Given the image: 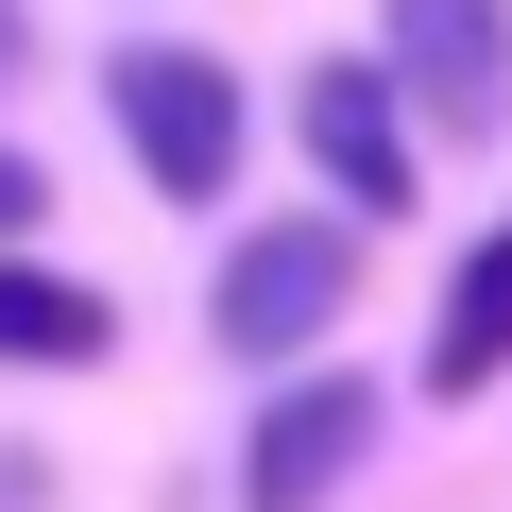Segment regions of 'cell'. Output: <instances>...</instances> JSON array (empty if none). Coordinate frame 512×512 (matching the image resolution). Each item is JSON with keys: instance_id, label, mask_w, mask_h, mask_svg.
Here are the masks:
<instances>
[{"instance_id": "1", "label": "cell", "mask_w": 512, "mask_h": 512, "mask_svg": "<svg viewBox=\"0 0 512 512\" xmlns=\"http://www.w3.org/2000/svg\"><path fill=\"white\" fill-rule=\"evenodd\" d=\"M103 120L137 137V171H154L171 205H222V188H239V137H256V120H239V69L188 52V35H120V52H103Z\"/></svg>"}, {"instance_id": "2", "label": "cell", "mask_w": 512, "mask_h": 512, "mask_svg": "<svg viewBox=\"0 0 512 512\" xmlns=\"http://www.w3.org/2000/svg\"><path fill=\"white\" fill-rule=\"evenodd\" d=\"M376 69L427 154H478L512 120V0H376Z\"/></svg>"}, {"instance_id": "3", "label": "cell", "mask_w": 512, "mask_h": 512, "mask_svg": "<svg viewBox=\"0 0 512 512\" xmlns=\"http://www.w3.org/2000/svg\"><path fill=\"white\" fill-rule=\"evenodd\" d=\"M359 308V222H256L239 256H222V291H205V325H222V359H308L325 325Z\"/></svg>"}, {"instance_id": "4", "label": "cell", "mask_w": 512, "mask_h": 512, "mask_svg": "<svg viewBox=\"0 0 512 512\" xmlns=\"http://www.w3.org/2000/svg\"><path fill=\"white\" fill-rule=\"evenodd\" d=\"M376 427H393V393L376 376H274V410H256V444H239V512H325L359 461H376Z\"/></svg>"}, {"instance_id": "5", "label": "cell", "mask_w": 512, "mask_h": 512, "mask_svg": "<svg viewBox=\"0 0 512 512\" xmlns=\"http://www.w3.org/2000/svg\"><path fill=\"white\" fill-rule=\"evenodd\" d=\"M308 171L342 188V222H410V188H427V137H410V103H393V69L376 52H342V69H308Z\"/></svg>"}, {"instance_id": "6", "label": "cell", "mask_w": 512, "mask_h": 512, "mask_svg": "<svg viewBox=\"0 0 512 512\" xmlns=\"http://www.w3.org/2000/svg\"><path fill=\"white\" fill-rule=\"evenodd\" d=\"M495 376H512V222L461 239V274H444V308H427V410H478Z\"/></svg>"}, {"instance_id": "7", "label": "cell", "mask_w": 512, "mask_h": 512, "mask_svg": "<svg viewBox=\"0 0 512 512\" xmlns=\"http://www.w3.org/2000/svg\"><path fill=\"white\" fill-rule=\"evenodd\" d=\"M120 342V308L86 291V274H52V256H0V359H103Z\"/></svg>"}, {"instance_id": "8", "label": "cell", "mask_w": 512, "mask_h": 512, "mask_svg": "<svg viewBox=\"0 0 512 512\" xmlns=\"http://www.w3.org/2000/svg\"><path fill=\"white\" fill-rule=\"evenodd\" d=\"M35 205H52V188H35V154H0V256L35 239Z\"/></svg>"}, {"instance_id": "9", "label": "cell", "mask_w": 512, "mask_h": 512, "mask_svg": "<svg viewBox=\"0 0 512 512\" xmlns=\"http://www.w3.org/2000/svg\"><path fill=\"white\" fill-rule=\"evenodd\" d=\"M18 52H35V18H18V0H0V86H18Z\"/></svg>"}]
</instances>
